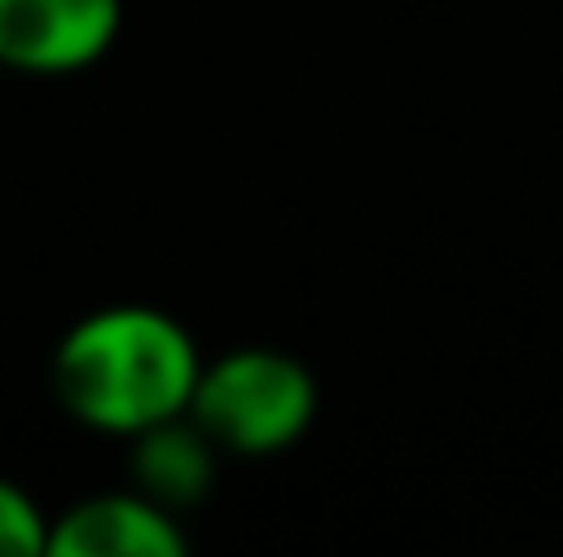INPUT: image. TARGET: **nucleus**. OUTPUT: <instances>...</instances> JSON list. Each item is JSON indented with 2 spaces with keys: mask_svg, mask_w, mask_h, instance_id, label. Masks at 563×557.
Wrapping results in <instances>:
<instances>
[{
  "mask_svg": "<svg viewBox=\"0 0 563 557\" xmlns=\"http://www.w3.org/2000/svg\"><path fill=\"white\" fill-rule=\"evenodd\" d=\"M38 553H49L44 509L16 481H0V557H38Z\"/></svg>",
  "mask_w": 563,
  "mask_h": 557,
  "instance_id": "nucleus-6",
  "label": "nucleus"
},
{
  "mask_svg": "<svg viewBox=\"0 0 563 557\" xmlns=\"http://www.w3.org/2000/svg\"><path fill=\"white\" fill-rule=\"evenodd\" d=\"M55 557H181L187 531L181 520L154 503L148 492H99L77 509H66L49 525Z\"/></svg>",
  "mask_w": 563,
  "mask_h": 557,
  "instance_id": "nucleus-4",
  "label": "nucleus"
},
{
  "mask_svg": "<svg viewBox=\"0 0 563 557\" xmlns=\"http://www.w3.org/2000/svg\"><path fill=\"white\" fill-rule=\"evenodd\" d=\"M202 356L159 307H104L66 328L49 361L60 410L93 432L137 437L191 410Z\"/></svg>",
  "mask_w": 563,
  "mask_h": 557,
  "instance_id": "nucleus-1",
  "label": "nucleus"
},
{
  "mask_svg": "<svg viewBox=\"0 0 563 557\" xmlns=\"http://www.w3.org/2000/svg\"><path fill=\"white\" fill-rule=\"evenodd\" d=\"M132 443H137V454H132V465H137V492H148V498L165 503L170 514L191 509V503L208 492V481H213V448H219V443H213L191 415H176V421H165V426H148V432H137Z\"/></svg>",
  "mask_w": 563,
  "mask_h": 557,
  "instance_id": "nucleus-5",
  "label": "nucleus"
},
{
  "mask_svg": "<svg viewBox=\"0 0 563 557\" xmlns=\"http://www.w3.org/2000/svg\"><path fill=\"white\" fill-rule=\"evenodd\" d=\"M187 415L230 454H279L312 432L318 377L285 350L246 345L202 361Z\"/></svg>",
  "mask_w": 563,
  "mask_h": 557,
  "instance_id": "nucleus-2",
  "label": "nucleus"
},
{
  "mask_svg": "<svg viewBox=\"0 0 563 557\" xmlns=\"http://www.w3.org/2000/svg\"><path fill=\"white\" fill-rule=\"evenodd\" d=\"M121 0H0V66L27 77H71L110 55Z\"/></svg>",
  "mask_w": 563,
  "mask_h": 557,
  "instance_id": "nucleus-3",
  "label": "nucleus"
}]
</instances>
